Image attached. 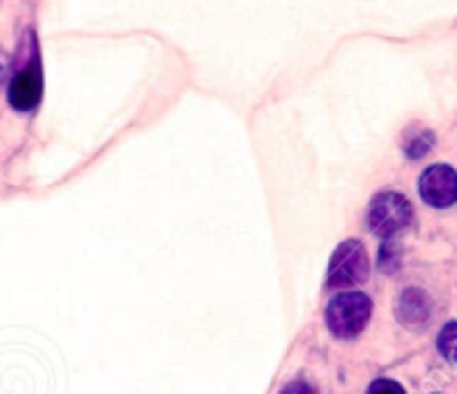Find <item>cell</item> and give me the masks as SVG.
Returning a JSON list of instances; mask_svg holds the SVG:
<instances>
[{
  "mask_svg": "<svg viewBox=\"0 0 457 394\" xmlns=\"http://www.w3.org/2000/svg\"><path fill=\"white\" fill-rule=\"evenodd\" d=\"M372 303L366 293L345 291L338 293L337 299H332V303L328 305L325 323H328L329 332L338 339H354L368 325Z\"/></svg>",
  "mask_w": 457,
  "mask_h": 394,
  "instance_id": "cell-1",
  "label": "cell"
},
{
  "mask_svg": "<svg viewBox=\"0 0 457 394\" xmlns=\"http://www.w3.org/2000/svg\"><path fill=\"white\" fill-rule=\"evenodd\" d=\"M412 218V207L402 193H379L368 209V226L379 238H390L408 226Z\"/></svg>",
  "mask_w": 457,
  "mask_h": 394,
  "instance_id": "cell-2",
  "label": "cell"
},
{
  "mask_svg": "<svg viewBox=\"0 0 457 394\" xmlns=\"http://www.w3.org/2000/svg\"><path fill=\"white\" fill-rule=\"evenodd\" d=\"M370 262H368L366 247L359 240H345L334 251L328 269V287H354L368 278Z\"/></svg>",
  "mask_w": 457,
  "mask_h": 394,
  "instance_id": "cell-3",
  "label": "cell"
},
{
  "mask_svg": "<svg viewBox=\"0 0 457 394\" xmlns=\"http://www.w3.org/2000/svg\"><path fill=\"white\" fill-rule=\"evenodd\" d=\"M420 195L435 209L453 207L457 202V173L451 166H430L420 179Z\"/></svg>",
  "mask_w": 457,
  "mask_h": 394,
  "instance_id": "cell-4",
  "label": "cell"
},
{
  "mask_svg": "<svg viewBox=\"0 0 457 394\" xmlns=\"http://www.w3.org/2000/svg\"><path fill=\"white\" fill-rule=\"evenodd\" d=\"M43 92V77L38 59L29 61L23 70L14 77L10 86V103L16 111H32L41 102Z\"/></svg>",
  "mask_w": 457,
  "mask_h": 394,
  "instance_id": "cell-5",
  "label": "cell"
},
{
  "mask_svg": "<svg viewBox=\"0 0 457 394\" xmlns=\"http://www.w3.org/2000/svg\"><path fill=\"white\" fill-rule=\"evenodd\" d=\"M430 316V303L426 299V293L420 289H411L403 291L402 300H399V318L406 325H421L428 321Z\"/></svg>",
  "mask_w": 457,
  "mask_h": 394,
  "instance_id": "cell-6",
  "label": "cell"
},
{
  "mask_svg": "<svg viewBox=\"0 0 457 394\" xmlns=\"http://www.w3.org/2000/svg\"><path fill=\"white\" fill-rule=\"evenodd\" d=\"M437 345L444 358H448L451 363H457V321L444 325V330L439 332Z\"/></svg>",
  "mask_w": 457,
  "mask_h": 394,
  "instance_id": "cell-7",
  "label": "cell"
},
{
  "mask_svg": "<svg viewBox=\"0 0 457 394\" xmlns=\"http://www.w3.org/2000/svg\"><path fill=\"white\" fill-rule=\"evenodd\" d=\"M430 142H433V137L428 133H420L417 139H411V144H406V152L411 157L426 155L430 151Z\"/></svg>",
  "mask_w": 457,
  "mask_h": 394,
  "instance_id": "cell-8",
  "label": "cell"
},
{
  "mask_svg": "<svg viewBox=\"0 0 457 394\" xmlns=\"http://www.w3.org/2000/svg\"><path fill=\"white\" fill-rule=\"evenodd\" d=\"M366 394H406V392H403V388L397 383V381L377 379L375 383L368 388Z\"/></svg>",
  "mask_w": 457,
  "mask_h": 394,
  "instance_id": "cell-9",
  "label": "cell"
},
{
  "mask_svg": "<svg viewBox=\"0 0 457 394\" xmlns=\"http://www.w3.org/2000/svg\"><path fill=\"white\" fill-rule=\"evenodd\" d=\"M280 394H314V390L305 383V381H294Z\"/></svg>",
  "mask_w": 457,
  "mask_h": 394,
  "instance_id": "cell-10",
  "label": "cell"
}]
</instances>
